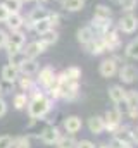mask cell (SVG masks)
Listing matches in <instances>:
<instances>
[{
    "mask_svg": "<svg viewBox=\"0 0 138 148\" xmlns=\"http://www.w3.org/2000/svg\"><path fill=\"white\" fill-rule=\"evenodd\" d=\"M26 107H28L30 117H33V119H43L48 112L52 110V100L43 91L34 90L33 93H31V97H30V102H28Z\"/></svg>",
    "mask_w": 138,
    "mask_h": 148,
    "instance_id": "obj_1",
    "label": "cell"
},
{
    "mask_svg": "<svg viewBox=\"0 0 138 148\" xmlns=\"http://www.w3.org/2000/svg\"><path fill=\"white\" fill-rule=\"evenodd\" d=\"M121 35H123V33L116 28V24L102 35V40H104V43H105V50H107V52L116 53V52L121 48V45H123V38H121Z\"/></svg>",
    "mask_w": 138,
    "mask_h": 148,
    "instance_id": "obj_2",
    "label": "cell"
},
{
    "mask_svg": "<svg viewBox=\"0 0 138 148\" xmlns=\"http://www.w3.org/2000/svg\"><path fill=\"white\" fill-rule=\"evenodd\" d=\"M116 28H117L123 35H133V33H137V29H138V16H135L133 12L123 14V16L117 19Z\"/></svg>",
    "mask_w": 138,
    "mask_h": 148,
    "instance_id": "obj_3",
    "label": "cell"
},
{
    "mask_svg": "<svg viewBox=\"0 0 138 148\" xmlns=\"http://www.w3.org/2000/svg\"><path fill=\"white\" fill-rule=\"evenodd\" d=\"M104 122H105V131L110 133V134H114L116 129L123 124V112L119 110L117 107L109 109L104 114Z\"/></svg>",
    "mask_w": 138,
    "mask_h": 148,
    "instance_id": "obj_4",
    "label": "cell"
},
{
    "mask_svg": "<svg viewBox=\"0 0 138 148\" xmlns=\"http://www.w3.org/2000/svg\"><path fill=\"white\" fill-rule=\"evenodd\" d=\"M55 79H57V74L54 71V67L52 66H45V67H41V69H38V77H36V84L40 86V88H43L45 91L55 83Z\"/></svg>",
    "mask_w": 138,
    "mask_h": 148,
    "instance_id": "obj_5",
    "label": "cell"
},
{
    "mask_svg": "<svg viewBox=\"0 0 138 148\" xmlns=\"http://www.w3.org/2000/svg\"><path fill=\"white\" fill-rule=\"evenodd\" d=\"M117 76H119V81L123 84H133L138 79V67L133 64H121L119 69H117Z\"/></svg>",
    "mask_w": 138,
    "mask_h": 148,
    "instance_id": "obj_6",
    "label": "cell"
},
{
    "mask_svg": "<svg viewBox=\"0 0 138 148\" xmlns=\"http://www.w3.org/2000/svg\"><path fill=\"white\" fill-rule=\"evenodd\" d=\"M119 62L114 59V55H110V57H107V59H104L102 62L99 64V73L102 77L105 79H110V77H116L117 76V69H119Z\"/></svg>",
    "mask_w": 138,
    "mask_h": 148,
    "instance_id": "obj_7",
    "label": "cell"
},
{
    "mask_svg": "<svg viewBox=\"0 0 138 148\" xmlns=\"http://www.w3.org/2000/svg\"><path fill=\"white\" fill-rule=\"evenodd\" d=\"M61 136H62V133H61V129H59L57 126H47V127L38 134V140H40L43 145L52 147V145L57 143V140H59Z\"/></svg>",
    "mask_w": 138,
    "mask_h": 148,
    "instance_id": "obj_8",
    "label": "cell"
},
{
    "mask_svg": "<svg viewBox=\"0 0 138 148\" xmlns=\"http://www.w3.org/2000/svg\"><path fill=\"white\" fill-rule=\"evenodd\" d=\"M24 41H26L24 33H21L19 29H17V31H12V35L9 36V40H7V45H5V48H7V53H14V52H19V50H23V45H24Z\"/></svg>",
    "mask_w": 138,
    "mask_h": 148,
    "instance_id": "obj_9",
    "label": "cell"
},
{
    "mask_svg": "<svg viewBox=\"0 0 138 148\" xmlns=\"http://www.w3.org/2000/svg\"><path fill=\"white\" fill-rule=\"evenodd\" d=\"M81 127H83V121H81V117H78V115H68V117H64V121H62V129L68 133V134H76V133H79L81 131Z\"/></svg>",
    "mask_w": 138,
    "mask_h": 148,
    "instance_id": "obj_10",
    "label": "cell"
},
{
    "mask_svg": "<svg viewBox=\"0 0 138 148\" xmlns=\"http://www.w3.org/2000/svg\"><path fill=\"white\" fill-rule=\"evenodd\" d=\"M107 93H109V98H110V102L114 103V107H121V103H124L126 90H124L123 84H112Z\"/></svg>",
    "mask_w": 138,
    "mask_h": 148,
    "instance_id": "obj_11",
    "label": "cell"
},
{
    "mask_svg": "<svg viewBox=\"0 0 138 148\" xmlns=\"http://www.w3.org/2000/svg\"><path fill=\"white\" fill-rule=\"evenodd\" d=\"M47 48H48V47H47L41 40H36V41L28 43V45H26V50H23V52H24L26 59H36V57H38L40 53H43Z\"/></svg>",
    "mask_w": 138,
    "mask_h": 148,
    "instance_id": "obj_12",
    "label": "cell"
},
{
    "mask_svg": "<svg viewBox=\"0 0 138 148\" xmlns=\"http://www.w3.org/2000/svg\"><path fill=\"white\" fill-rule=\"evenodd\" d=\"M86 126H88V131H90L92 134H95V136H99V134L105 133V122H104V115H92V117L88 119Z\"/></svg>",
    "mask_w": 138,
    "mask_h": 148,
    "instance_id": "obj_13",
    "label": "cell"
},
{
    "mask_svg": "<svg viewBox=\"0 0 138 148\" xmlns=\"http://www.w3.org/2000/svg\"><path fill=\"white\" fill-rule=\"evenodd\" d=\"M85 50H86L90 55H102V53L107 52L102 36H95L90 43H86V45H85Z\"/></svg>",
    "mask_w": 138,
    "mask_h": 148,
    "instance_id": "obj_14",
    "label": "cell"
},
{
    "mask_svg": "<svg viewBox=\"0 0 138 148\" xmlns=\"http://www.w3.org/2000/svg\"><path fill=\"white\" fill-rule=\"evenodd\" d=\"M48 14H50V10H47L43 5H38L36 9H33V10L30 12V16H28V28H33L34 23L47 19V17H48Z\"/></svg>",
    "mask_w": 138,
    "mask_h": 148,
    "instance_id": "obj_15",
    "label": "cell"
},
{
    "mask_svg": "<svg viewBox=\"0 0 138 148\" xmlns=\"http://www.w3.org/2000/svg\"><path fill=\"white\" fill-rule=\"evenodd\" d=\"M19 67H16V66H12V64H7V66H3L2 67V79L5 81V83H10V84H14L17 79H19Z\"/></svg>",
    "mask_w": 138,
    "mask_h": 148,
    "instance_id": "obj_16",
    "label": "cell"
},
{
    "mask_svg": "<svg viewBox=\"0 0 138 148\" xmlns=\"http://www.w3.org/2000/svg\"><path fill=\"white\" fill-rule=\"evenodd\" d=\"M95 36H97V35L93 33V29H92L88 24H86V26H81V28L76 31V40H78L83 47H85L86 43H90V41H92Z\"/></svg>",
    "mask_w": 138,
    "mask_h": 148,
    "instance_id": "obj_17",
    "label": "cell"
},
{
    "mask_svg": "<svg viewBox=\"0 0 138 148\" xmlns=\"http://www.w3.org/2000/svg\"><path fill=\"white\" fill-rule=\"evenodd\" d=\"M40 69V64L36 62V59H26L21 66H19V73L24 74V76H33L38 73Z\"/></svg>",
    "mask_w": 138,
    "mask_h": 148,
    "instance_id": "obj_18",
    "label": "cell"
},
{
    "mask_svg": "<svg viewBox=\"0 0 138 148\" xmlns=\"http://www.w3.org/2000/svg\"><path fill=\"white\" fill-rule=\"evenodd\" d=\"M86 5V0H61V7L68 12H79Z\"/></svg>",
    "mask_w": 138,
    "mask_h": 148,
    "instance_id": "obj_19",
    "label": "cell"
},
{
    "mask_svg": "<svg viewBox=\"0 0 138 148\" xmlns=\"http://www.w3.org/2000/svg\"><path fill=\"white\" fill-rule=\"evenodd\" d=\"M93 17H95V19L109 21V19H112V9H110L109 5H105V3H99V5H95V9H93Z\"/></svg>",
    "mask_w": 138,
    "mask_h": 148,
    "instance_id": "obj_20",
    "label": "cell"
},
{
    "mask_svg": "<svg viewBox=\"0 0 138 148\" xmlns=\"http://www.w3.org/2000/svg\"><path fill=\"white\" fill-rule=\"evenodd\" d=\"M7 26L12 29V31H17V29H21L23 28V24H24V19H23V16L19 14V12H12V14H9V17H7Z\"/></svg>",
    "mask_w": 138,
    "mask_h": 148,
    "instance_id": "obj_21",
    "label": "cell"
},
{
    "mask_svg": "<svg viewBox=\"0 0 138 148\" xmlns=\"http://www.w3.org/2000/svg\"><path fill=\"white\" fill-rule=\"evenodd\" d=\"M36 86H38V84H36V81H34L31 76H24V74H23V77H19V88H21V91L33 93L34 90H38Z\"/></svg>",
    "mask_w": 138,
    "mask_h": 148,
    "instance_id": "obj_22",
    "label": "cell"
},
{
    "mask_svg": "<svg viewBox=\"0 0 138 148\" xmlns=\"http://www.w3.org/2000/svg\"><path fill=\"white\" fill-rule=\"evenodd\" d=\"M126 109H138V91L137 90H126L124 112H126Z\"/></svg>",
    "mask_w": 138,
    "mask_h": 148,
    "instance_id": "obj_23",
    "label": "cell"
},
{
    "mask_svg": "<svg viewBox=\"0 0 138 148\" xmlns=\"http://www.w3.org/2000/svg\"><path fill=\"white\" fill-rule=\"evenodd\" d=\"M28 102H30V97H28V93H23V91H21V93H16L14 98H12V105H14L16 110H23V109H26Z\"/></svg>",
    "mask_w": 138,
    "mask_h": 148,
    "instance_id": "obj_24",
    "label": "cell"
},
{
    "mask_svg": "<svg viewBox=\"0 0 138 148\" xmlns=\"http://www.w3.org/2000/svg\"><path fill=\"white\" fill-rule=\"evenodd\" d=\"M76 143L78 141H76V138L72 134H62L54 147L55 148H76Z\"/></svg>",
    "mask_w": 138,
    "mask_h": 148,
    "instance_id": "obj_25",
    "label": "cell"
},
{
    "mask_svg": "<svg viewBox=\"0 0 138 148\" xmlns=\"http://www.w3.org/2000/svg\"><path fill=\"white\" fill-rule=\"evenodd\" d=\"M124 55H126V59L138 60V41L137 40H131V41L126 43V47H124Z\"/></svg>",
    "mask_w": 138,
    "mask_h": 148,
    "instance_id": "obj_26",
    "label": "cell"
},
{
    "mask_svg": "<svg viewBox=\"0 0 138 148\" xmlns=\"http://www.w3.org/2000/svg\"><path fill=\"white\" fill-rule=\"evenodd\" d=\"M117 5H119L123 14L135 12V9L138 7V0H117Z\"/></svg>",
    "mask_w": 138,
    "mask_h": 148,
    "instance_id": "obj_27",
    "label": "cell"
},
{
    "mask_svg": "<svg viewBox=\"0 0 138 148\" xmlns=\"http://www.w3.org/2000/svg\"><path fill=\"white\" fill-rule=\"evenodd\" d=\"M135 145L128 140H123L119 136H112L110 141H109V148H133Z\"/></svg>",
    "mask_w": 138,
    "mask_h": 148,
    "instance_id": "obj_28",
    "label": "cell"
},
{
    "mask_svg": "<svg viewBox=\"0 0 138 148\" xmlns=\"http://www.w3.org/2000/svg\"><path fill=\"white\" fill-rule=\"evenodd\" d=\"M31 29H34V31H36V33L41 36V35H45L47 31H50V29H54V28H52V24H50V21H48V17H47V19H43V21H38V23H34Z\"/></svg>",
    "mask_w": 138,
    "mask_h": 148,
    "instance_id": "obj_29",
    "label": "cell"
},
{
    "mask_svg": "<svg viewBox=\"0 0 138 148\" xmlns=\"http://www.w3.org/2000/svg\"><path fill=\"white\" fill-rule=\"evenodd\" d=\"M40 40L47 45V47H50V45H54V43H57V40H59V33L55 31V29H50V31H47L45 35H41Z\"/></svg>",
    "mask_w": 138,
    "mask_h": 148,
    "instance_id": "obj_30",
    "label": "cell"
},
{
    "mask_svg": "<svg viewBox=\"0 0 138 148\" xmlns=\"http://www.w3.org/2000/svg\"><path fill=\"white\" fill-rule=\"evenodd\" d=\"M24 60H26V55H24L23 50L14 52V53H9V64H12V66H16V67H19Z\"/></svg>",
    "mask_w": 138,
    "mask_h": 148,
    "instance_id": "obj_31",
    "label": "cell"
},
{
    "mask_svg": "<svg viewBox=\"0 0 138 148\" xmlns=\"http://www.w3.org/2000/svg\"><path fill=\"white\" fill-rule=\"evenodd\" d=\"M62 73L68 76L69 79H72V81H79L81 79V67H78V66H69L66 71H62Z\"/></svg>",
    "mask_w": 138,
    "mask_h": 148,
    "instance_id": "obj_32",
    "label": "cell"
},
{
    "mask_svg": "<svg viewBox=\"0 0 138 148\" xmlns=\"http://www.w3.org/2000/svg\"><path fill=\"white\" fill-rule=\"evenodd\" d=\"M12 148H31L30 136H19V138H14Z\"/></svg>",
    "mask_w": 138,
    "mask_h": 148,
    "instance_id": "obj_33",
    "label": "cell"
},
{
    "mask_svg": "<svg viewBox=\"0 0 138 148\" xmlns=\"http://www.w3.org/2000/svg\"><path fill=\"white\" fill-rule=\"evenodd\" d=\"M21 5H23L21 0H5V7L9 9L10 14H12V12H19V10H21Z\"/></svg>",
    "mask_w": 138,
    "mask_h": 148,
    "instance_id": "obj_34",
    "label": "cell"
},
{
    "mask_svg": "<svg viewBox=\"0 0 138 148\" xmlns=\"http://www.w3.org/2000/svg\"><path fill=\"white\" fill-rule=\"evenodd\" d=\"M12 143H14L12 136H9V134L0 136V148H12Z\"/></svg>",
    "mask_w": 138,
    "mask_h": 148,
    "instance_id": "obj_35",
    "label": "cell"
},
{
    "mask_svg": "<svg viewBox=\"0 0 138 148\" xmlns=\"http://www.w3.org/2000/svg\"><path fill=\"white\" fill-rule=\"evenodd\" d=\"M48 21H50L52 28L55 29V28L61 24V14H59V12H50V14H48Z\"/></svg>",
    "mask_w": 138,
    "mask_h": 148,
    "instance_id": "obj_36",
    "label": "cell"
},
{
    "mask_svg": "<svg viewBox=\"0 0 138 148\" xmlns=\"http://www.w3.org/2000/svg\"><path fill=\"white\" fill-rule=\"evenodd\" d=\"M9 9L5 7V3H0V23H5L7 17H9Z\"/></svg>",
    "mask_w": 138,
    "mask_h": 148,
    "instance_id": "obj_37",
    "label": "cell"
},
{
    "mask_svg": "<svg viewBox=\"0 0 138 148\" xmlns=\"http://www.w3.org/2000/svg\"><path fill=\"white\" fill-rule=\"evenodd\" d=\"M76 148H95V143L90 140H81L76 143Z\"/></svg>",
    "mask_w": 138,
    "mask_h": 148,
    "instance_id": "obj_38",
    "label": "cell"
},
{
    "mask_svg": "<svg viewBox=\"0 0 138 148\" xmlns=\"http://www.w3.org/2000/svg\"><path fill=\"white\" fill-rule=\"evenodd\" d=\"M130 140H131V143H133V145H137V147H138V126L131 127V133H130Z\"/></svg>",
    "mask_w": 138,
    "mask_h": 148,
    "instance_id": "obj_39",
    "label": "cell"
},
{
    "mask_svg": "<svg viewBox=\"0 0 138 148\" xmlns=\"http://www.w3.org/2000/svg\"><path fill=\"white\" fill-rule=\"evenodd\" d=\"M126 117L130 119V121H137L138 119V109H126Z\"/></svg>",
    "mask_w": 138,
    "mask_h": 148,
    "instance_id": "obj_40",
    "label": "cell"
},
{
    "mask_svg": "<svg viewBox=\"0 0 138 148\" xmlns=\"http://www.w3.org/2000/svg\"><path fill=\"white\" fill-rule=\"evenodd\" d=\"M7 114V102L0 97V117H3Z\"/></svg>",
    "mask_w": 138,
    "mask_h": 148,
    "instance_id": "obj_41",
    "label": "cell"
},
{
    "mask_svg": "<svg viewBox=\"0 0 138 148\" xmlns=\"http://www.w3.org/2000/svg\"><path fill=\"white\" fill-rule=\"evenodd\" d=\"M7 40H9V35L5 31H0V48H3L7 45Z\"/></svg>",
    "mask_w": 138,
    "mask_h": 148,
    "instance_id": "obj_42",
    "label": "cell"
},
{
    "mask_svg": "<svg viewBox=\"0 0 138 148\" xmlns=\"http://www.w3.org/2000/svg\"><path fill=\"white\" fill-rule=\"evenodd\" d=\"M95 148H109V143H105V141H102V143L95 145Z\"/></svg>",
    "mask_w": 138,
    "mask_h": 148,
    "instance_id": "obj_43",
    "label": "cell"
},
{
    "mask_svg": "<svg viewBox=\"0 0 138 148\" xmlns=\"http://www.w3.org/2000/svg\"><path fill=\"white\" fill-rule=\"evenodd\" d=\"M36 2H38V3H40V5H43V3H47V2H48V0H36Z\"/></svg>",
    "mask_w": 138,
    "mask_h": 148,
    "instance_id": "obj_44",
    "label": "cell"
},
{
    "mask_svg": "<svg viewBox=\"0 0 138 148\" xmlns=\"http://www.w3.org/2000/svg\"><path fill=\"white\" fill-rule=\"evenodd\" d=\"M3 93H5V91H3V86H2V83H0V97H2Z\"/></svg>",
    "mask_w": 138,
    "mask_h": 148,
    "instance_id": "obj_45",
    "label": "cell"
},
{
    "mask_svg": "<svg viewBox=\"0 0 138 148\" xmlns=\"http://www.w3.org/2000/svg\"><path fill=\"white\" fill-rule=\"evenodd\" d=\"M21 2H26V3H28V2H33V0H21Z\"/></svg>",
    "mask_w": 138,
    "mask_h": 148,
    "instance_id": "obj_46",
    "label": "cell"
},
{
    "mask_svg": "<svg viewBox=\"0 0 138 148\" xmlns=\"http://www.w3.org/2000/svg\"><path fill=\"white\" fill-rule=\"evenodd\" d=\"M135 40H137V41H138V36H137V38H135Z\"/></svg>",
    "mask_w": 138,
    "mask_h": 148,
    "instance_id": "obj_47",
    "label": "cell"
},
{
    "mask_svg": "<svg viewBox=\"0 0 138 148\" xmlns=\"http://www.w3.org/2000/svg\"><path fill=\"white\" fill-rule=\"evenodd\" d=\"M114 2H117V0H114Z\"/></svg>",
    "mask_w": 138,
    "mask_h": 148,
    "instance_id": "obj_48",
    "label": "cell"
},
{
    "mask_svg": "<svg viewBox=\"0 0 138 148\" xmlns=\"http://www.w3.org/2000/svg\"><path fill=\"white\" fill-rule=\"evenodd\" d=\"M59 2H61V0H59Z\"/></svg>",
    "mask_w": 138,
    "mask_h": 148,
    "instance_id": "obj_49",
    "label": "cell"
}]
</instances>
